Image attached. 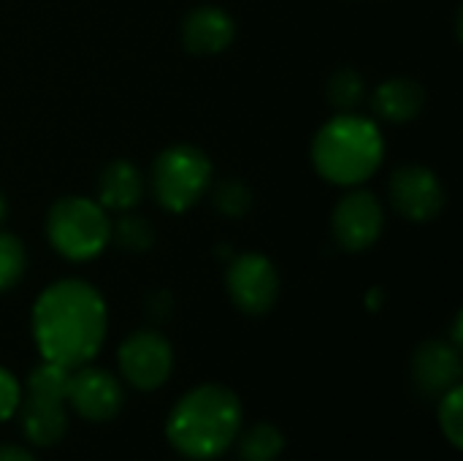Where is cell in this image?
<instances>
[{
	"label": "cell",
	"instance_id": "obj_10",
	"mask_svg": "<svg viewBox=\"0 0 463 461\" xmlns=\"http://www.w3.org/2000/svg\"><path fill=\"white\" fill-rule=\"evenodd\" d=\"M122 402H125L122 383L109 370L84 364L71 372L68 405L79 418L92 424H106L119 416Z\"/></svg>",
	"mask_w": 463,
	"mask_h": 461
},
{
	"label": "cell",
	"instance_id": "obj_9",
	"mask_svg": "<svg viewBox=\"0 0 463 461\" xmlns=\"http://www.w3.org/2000/svg\"><path fill=\"white\" fill-rule=\"evenodd\" d=\"M385 228V212L374 193L350 190L339 198L331 215V234L347 253H364L377 245Z\"/></svg>",
	"mask_w": 463,
	"mask_h": 461
},
{
	"label": "cell",
	"instance_id": "obj_16",
	"mask_svg": "<svg viewBox=\"0 0 463 461\" xmlns=\"http://www.w3.org/2000/svg\"><path fill=\"white\" fill-rule=\"evenodd\" d=\"M239 461H277L285 451V435L277 424H255L236 437Z\"/></svg>",
	"mask_w": 463,
	"mask_h": 461
},
{
	"label": "cell",
	"instance_id": "obj_2",
	"mask_svg": "<svg viewBox=\"0 0 463 461\" xmlns=\"http://www.w3.org/2000/svg\"><path fill=\"white\" fill-rule=\"evenodd\" d=\"M244 427V408L236 391L222 383H201L179 397L165 418V440L190 461L220 459L233 448Z\"/></svg>",
	"mask_w": 463,
	"mask_h": 461
},
{
	"label": "cell",
	"instance_id": "obj_20",
	"mask_svg": "<svg viewBox=\"0 0 463 461\" xmlns=\"http://www.w3.org/2000/svg\"><path fill=\"white\" fill-rule=\"evenodd\" d=\"M27 269V253L19 236L0 231V293L11 291Z\"/></svg>",
	"mask_w": 463,
	"mask_h": 461
},
{
	"label": "cell",
	"instance_id": "obj_1",
	"mask_svg": "<svg viewBox=\"0 0 463 461\" xmlns=\"http://www.w3.org/2000/svg\"><path fill=\"white\" fill-rule=\"evenodd\" d=\"M30 329L43 361L79 370L100 353L109 334V310L90 283L60 280L35 299Z\"/></svg>",
	"mask_w": 463,
	"mask_h": 461
},
{
	"label": "cell",
	"instance_id": "obj_12",
	"mask_svg": "<svg viewBox=\"0 0 463 461\" xmlns=\"http://www.w3.org/2000/svg\"><path fill=\"white\" fill-rule=\"evenodd\" d=\"M236 38V22L214 5L193 8L182 22V43L190 54H220Z\"/></svg>",
	"mask_w": 463,
	"mask_h": 461
},
{
	"label": "cell",
	"instance_id": "obj_11",
	"mask_svg": "<svg viewBox=\"0 0 463 461\" xmlns=\"http://www.w3.org/2000/svg\"><path fill=\"white\" fill-rule=\"evenodd\" d=\"M412 383L426 397H442L445 391L461 386L463 361L461 348L448 340H426L412 353Z\"/></svg>",
	"mask_w": 463,
	"mask_h": 461
},
{
	"label": "cell",
	"instance_id": "obj_13",
	"mask_svg": "<svg viewBox=\"0 0 463 461\" xmlns=\"http://www.w3.org/2000/svg\"><path fill=\"white\" fill-rule=\"evenodd\" d=\"M16 413L22 421L24 440L35 448H52L68 432V402L22 394Z\"/></svg>",
	"mask_w": 463,
	"mask_h": 461
},
{
	"label": "cell",
	"instance_id": "obj_15",
	"mask_svg": "<svg viewBox=\"0 0 463 461\" xmlns=\"http://www.w3.org/2000/svg\"><path fill=\"white\" fill-rule=\"evenodd\" d=\"M372 106H374L377 117H383L388 122H412L415 117H420V111L426 106V90L415 79L393 76L374 90Z\"/></svg>",
	"mask_w": 463,
	"mask_h": 461
},
{
	"label": "cell",
	"instance_id": "obj_5",
	"mask_svg": "<svg viewBox=\"0 0 463 461\" xmlns=\"http://www.w3.org/2000/svg\"><path fill=\"white\" fill-rule=\"evenodd\" d=\"M212 160L193 144H174L163 149L152 163V196L165 212L182 215L198 204L212 185Z\"/></svg>",
	"mask_w": 463,
	"mask_h": 461
},
{
	"label": "cell",
	"instance_id": "obj_8",
	"mask_svg": "<svg viewBox=\"0 0 463 461\" xmlns=\"http://www.w3.org/2000/svg\"><path fill=\"white\" fill-rule=\"evenodd\" d=\"M388 196L393 209L410 223H431L445 209L448 193L437 171L420 163L399 166L391 174Z\"/></svg>",
	"mask_w": 463,
	"mask_h": 461
},
{
	"label": "cell",
	"instance_id": "obj_17",
	"mask_svg": "<svg viewBox=\"0 0 463 461\" xmlns=\"http://www.w3.org/2000/svg\"><path fill=\"white\" fill-rule=\"evenodd\" d=\"M366 95V82L364 76L355 71V68H339L328 76V84H326V101L339 109V114L345 111H353L361 106Z\"/></svg>",
	"mask_w": 463,
	"mask_h": 461
},
{
	"label": "cell",
	"instance_id": "obj_24",
	"mask_svg": "<svg viewBox=\"0 0 463 461\" xmlns=\"http://www.w3.org/2000/svg\"><path fill=\"white\" fill-rule=\"evenodd\" d=\"M0 461H35V456L30 454V448L14 446V443H3L0 446Z\"/></svg>",
	"mask_w": 463,
	"mask_h": 461
},
{
	"label": "cell",
	"instance_id": "obj_3",
	"mask_svg": "<svg viewBox=\"0 0 463 461\" xmlns=\"http://www.w3.org/2000/svg\"><path fill=\"white\" fill-rule=\"evenodd\" d=\"M385 139L377 122L353 111L331 117L312 141L315 171L339 187H355L366 182L383 163Z\"/></svg>",
	"mask_w": 463,
	"mask_h": 461
},
{
	"label": "cell",
	"instance_id": "obj_14",
	"mask_svg": "<svg viewBox=\"0 0 463 461\" xmlns=\"http://www.w3.org/2000/svg\"><path fill=\"white\" fill-rule=\"evenodd\" d=\"M144 193V177L130 160H111L98 177V204L106 212H133Z\"/></svg>",
	"mask_w": 463,
	"mask_h": 461
},
{
	"label": "cell",
	"instance_id": "obj_6",
	"mask_svg": "<svg viewBox=\"0 0 463 461\" xmlns=\"http://www.w3.org/2000/svg\"><path fill=\"white\" fill-rule=\"evenodd\" d=\"M225 291L233 307L250 318L266 315L279 299V272L260 253H241L228 261Z\"/></svg>",
	"mask_w": 463,
	"mask_h": 461
},
{
	"label": "cell",
	"instance_id": "obj_21",
	"mask_svg": "<svg viewBox=\"0 0 463 461\" xmlns=\"http://www.w3.org/2000/svg\"><path fill=\"white\" fill-rule=\"evenodd\" d=\"M437 418H439V429L448 437V443L461 451L463 448V389L456 386L450 391H445L439 397V408H437Z\"/></svg>",
	"mask_w": 463,
	"mask_h": 461
},
{
	"label": "cell",
	"instance_id": "obj_22",
	"mask_svg": "<svg viewBox=\"0 0 463 461\" xmlns=\"http://www.w3.org/2000/svg\"><path fill=\"white\" fill-rule=\"evenodd\" d=\"M19 402H22V386H19V380L8 370L0 367V424L16 416Z\"/></svg>",
	"mask_w": 463,
	"mask_h": 461
},
{
	"label": "cell",
	"instance_id": "obj_23",
	"mask_svg": "<svg viewBox=\"0 0 463 461\" xmlns=\"http://www.w3.org/2000/svg\"><path fill=\"white\" fill-rule=\"evenodd\" d=\"M171 307H174V302H171V293H168V291H155V293L146 299V315H149L152 321H168Z\"/></svg>",
	"mask_w": 463,
	"mask_h": 461
},
{
	"label": "cell",
	"instance_id": "obj_25",
	"mask_svg": "<svg viewBox=\"0 0 463 461\" xmlns=\"http://www.w3.org/2000/svg\"><path fill=\"white\" fill-rule=\"evenodd\" d=\"M5 215H8V201H5V196L0 193V223L5 220Z\"/></svg>",
	"mask_w": 463,
	"mask_h": 461
},
{
	"label": "cell",
	"instance_id": "obj_19",
	"mask_svg": "<svg viewBox=\"0 0 463 461\" xmlns=\"http://www.w3.org/2000/svg\"><path fill=\"white\" fill-rule=\"evenodd\" d=\"M212 204H214V209L220 215H225L231 220H239L252 206V190L239 177H228V179H220L217 182V187L212 193Z\"/></svg>",
	"mask_w": 463,
	"mask_h": 461
},
{
	"label": "cell",
	"instance_id": "obj_18",
	"mask_svg": "<svg viewBox=\"0 0 463 461\" xmlns=\"http://www.w3.org/2000/svg\"><path fill=\"white\" fill-rule=\"evenodd\" d=\"M111 242H117L125 253H146L155 245V228L146 217L122 212V217L111 223Z\"/></svg>",
	"mask_w": 463,
	"mask_h": 461
},
{
	"label": "cell",
	"instance_id": "obj_4",
	"mask_svg": "<svg viewBox=\"0 0 463 461\" xmlns=\"http://www.w3.org/2000/svg\"><path fill=\"white\" fill-rule=\"evenodd\" d=\"M46 239L65 261H92L111 242V220L95 198L62 196L46 215Z\"/></svg>",
	"mask_w": 463,
	"mask_h": 461
},
{
	"label": "cell",
	"instance_id": "obj_7",
	"mask_svg": "<svg viewBox=\"0 0 463 461\" xmlns=\"http://www.w3.org/2000/svg\"><path fill=\"white\" fill-rule=\"evenodd\" d=\"M117 364L128 386L136 391H157L174 372V348L160 331L141 329L122 340Z\"/></svg>",
	"mask_w": 463,
	"mask_h": 461
}]
</instances>
